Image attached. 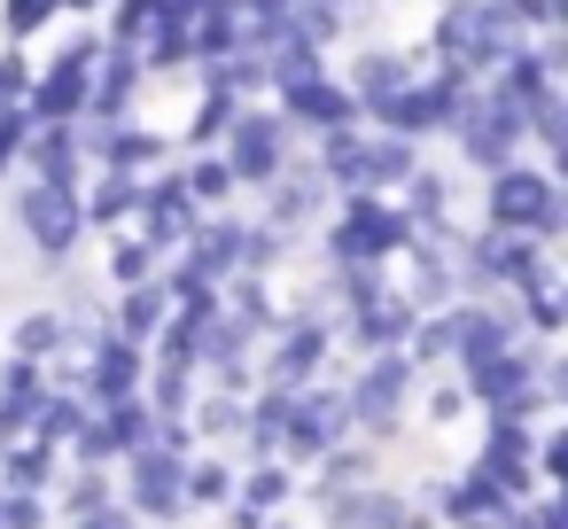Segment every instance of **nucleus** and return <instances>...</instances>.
<instances>
[{
  "label": "nucleus",
  "instance_id": "obj_1",
  "mask_svg": "<svg viewBox=\"0 0 568 529\" xmlns=\"http://www.w3.org/2000/svg\"><path fill=\"white\" fill-rule=\"evenodd\" d=\"M413 242V226H405V211L389 203V195H343L327 218H320V234L304 242L312 257V273H389L397 265V250Z\"/></svg>",
  "mask_w": 568,
  "mask_h": 529
},
{
  "label": "nucleus",
  "instance_id": "obj_2",
  "mask_svg": "<svg viewBox=\"0 0 568 529\" xmlns=\"http://www.w3.org/2000/svg\"><path fill=\"white\" fill-rule=\"evenodd\" d=\"M475 226L529 234V242H552L560 250V234H568V187H560V172L537 164V156H514L506 172L475 180Z\"/></svg>",
  "mask_w": 568,
  "mask_h": 529
},
{
  "label": "nucleus",
  "instance_id": "obj_3",
  "mask_svg": "<svg viewBox=\"0 0 568 529\" xmlns=\"http://www.w3.org/2000/svg\"><path fill=\"white\" fill-rule=\"evenodd\" d=\"M335 382H343V405H351V436H358V444L389 451V444H405V436H413L420 374H413V358H405V350L351 358V366H335Z\"/></svg>",
  "mask_w": 568,
  "mask_h": 529
},
{
  "label": "nucleus",
  "instance_id": "obj_4",
  "mask_svg": "<svg viewBox=\"0 0 568 529\" xmlns=\"http://www.w3.org/2000/svg\"><path fill=\"white\" fill-rule=\"evenodd\" d=\"M506 48H521V32L498 17V0H436L428 40H420V55H428L436 71L467 79V87H483V79L506 63Z\"/></svg>",
  "mask_w": 568,
  "mask_h": 529
},
{
  "label": "nucleus",
  "instance_id": "obj_5",
  "mask_svg": "<svg viewBox=\"0 0 568 529\" xmlns=\"http://www.w3.org/2000/svg\"><path fill=\"white\" fill-rule=\"evenodd\" d=\"M296 156H304V141H296V125H288L273 102H242V110H234V125H226V141H219V164L234 172V187H242V195L273 187Z\"/></svg>",
  "mask_w": 568,
  "mask_h": 529
},
{
  "label": "nucleus",
  "instance_id": "obj_6",
  "mask_svg": "<svg viewBox=\"0 0 568 529\" xmlns=\"http://www.w3.org/2000/svg\"><path fill=\"white\" fill-rule=\"evenodd\" d=\"M94 55H102V32L94 24H71V40L32 63V94H24V118L32 125H87V94H94Z\"/></svg>",
  "mask_w": 568,
  "mask_h": 529
},
{
  "label": "nucleus",
  "instance_id": "obj_7",
  "mask_svg": "<svg viewBox=\"0 0 568 529\" xmlns=\"http://www.w3.org/2000/svg\"><path fill=\"white\" fill-rule=\"evenodd\" d=\"M444 149H452V172H459V180H490V172H506L514 156H529V149H521V118H514V102H498L490 87H475V94L459 102Z\"/></svg>",
  "mask_w": 568,
  "mask_h": 529
},
{
  "label": "nucleus",
  "instance_id": "obj_8",
  "mask_svg": "<svg viewBox=\"0 0 568 529\" xmlns=\"http://www.w3.org/2000/svg\"><path fill=\"white\" fill-rule=\"evenodd\" d=\"M335 327L320 312H281V327L257 343V389H312L335 374Z\"/></svg>",
  "mask_w": 568,
  "mask_h": 529
},
{
  "label": "nucleus",
  "instance_id": "obj_9",
  "mask_svg": "<svg viewBox=\"0 0 568 529\" xmlns=\"http://www.w3.org/2000/svg\"><path fill=\"white\" fill-rule=\"evenodd\" d=\"M420 71H428V55H420L413 40H382V32L335 55V79H343V94L358 102V125H366V118H382V110H389Z\"/></svg>",
  "mask_w": 568,
  "mask_h": 529
},
{
  "label": "nucleus",
  "instance_id": "obj_10",
  "mask_svg": "<svg viewBox=\"0 0 568 529\" xmlns=\"http://www.w3.org/2000/svg\"><path fill=\"white\" fill-rule=\"evenodd\" d=\"M180 475H187V451H164V444H141V451H125V459L110 467L118 506H125L141 529H180V521H187Z\"/></svg>",
  "mask_w": 568,
  "mask_h": 529
},
{
  "label": "nucleus",
  "instance_id": "obj_11",
  "mask_svg": "<svg viewBox=\"0 0 568 529\" xmlns=\"http://www.w3.org/2000/svg\"><path fill=\"white\" fill-rule=\"evenodd\" d=\"M467 94H475L467 79H452V71H436V63H428V71H420V79H413L382 118H366V125H374V133H397V141H405V149H420V156H436Z\"/></svg>",
  "mask_w": 568,
  "mask_h": 529
},
{
  "label": "nucleus",
  "instance_id": "obj_12",
  "mask_svg": "<svg viewBox=\"0 0 568 529\" xmlns=\"http://www.w3.org/2000/svg\"><path fill=\"white\" fill-rule=\"evenodd\" d=\"M335 444H351V405H343V382H312V389H288V420H281V467L312 475Z\"/></svg>",
  "mask_w": 568,
  "mask_h": 529
},
{
  "label": "nucleus",
  "instance_id": "obj_13",
  "mask_svg": "<svg viewBox=\"0 0 568 529\" xmlns=\"http://www.w3.org/2000/svg\"><path fill=\"white\" fill-rule=\"evenodd\" d=\"M389 203L405 211L413 234H436V242H459V234L475 226V180H459L444 156H420V172H413Z\"/></svg>",
  "mask_w": 568,
  "mask_h": 529
},
{
  "label": "nucleus",
  "instance_id": "obj_14",
  "mask_svg": "<svg viewBox=\"0 0 568 529\" xmlns=\"http://www.w3.org/2000/svg\"><path fill=\"white\" fill-rule=\"evenodd\" d=\"M413 498H420V513H428L436 529H514V498H506V490H490L475 467L428 475Z\"/></svg>",
  "mask_w": 568,
  "mask_h": 529
},
{
  "label": "nucleus",
  "instance_id": "obj_15",
  "mask_svg": "<svg viewBox=\"0 0 568 529\" xmlns=\"http://www.w3.org/2000/svg\"><path fill=\"white\" fill-rule=\"evenodd\" d=\"M265 102H273V110L296 125V141H304V149H312V141H327V133H351V125H358V102L343 94L335 63H320V71H304V79L273 87Z\"/></svg>",
  "mask_w": 568,
  "mask_h": 529
},
{
  "label": "nucleus",
  "instance_id": "obj_16",
  "mask_svg": "<svg viewBox=\"0 0 568 529\" xmlns=\"http://www.w3.org/2000/svg\"><path fill=\"white\" fill-rule=\"evenodd\" d=\"M467 467H475L490 490H506L514 506L537 498V490H545V482H537V420H483Z\"/></svg>",
  "mask_w": 568,
  "mask_h": 529
},
{
  "label": "nucleus",
  "instance_id": "obj_17",
  "mask_svg": "<svg viewBox=\"0 0 568 529\" xmlns=\"http://www.w3.org/2000/svg\"><path fill=\"white\" fill-rule=\"evenodd\" d=\"M79 156H87V172H133V180H149V172H164V164H172V133H164V125H149V118L79 125Z\"/></svg>",
  "mask_w": 568,
  "mask_h": 529
},
{
  "label": "nucleus",
  "instance_id": "obj_18",
  "mask_svg": "<svg viewBox=\"0 0 568 529\" xmlns=\"http://www.w3.org/2000/svg\"><path fill=\"white\" fill-rule=\"evenodd\" d=\"M327 211H335V195H327V180L312 172V156H296L273 187H257V218H265L273 234H288L296 250L320 234V218H327Z\"/></svg>",
  "mask_w": 568,
  "mask_h": 529
},
{
  "label": "nucleus",
  "instance_id": "obj_19",
  "mask_svg": "<svg viewBox=\"0 0 568 529\" xmlns=\"http://www.w3.org/2000/svg\"><path fill=\"white\" fill-rule=\"evenodd\" d=\"M141 382H149V350H133V343H118V335H102L87 358H71V389H79L94 413L141 397Z\"/></svg>",
  "mask_w": 568,
  "mask_h": 529
},
{
  "label": "nucleus",
  "instance_id": "obj_20",
  "mask_svg": "<svg viewBox=\"0 0 568 529\" xmlns=\"http://www.w3.org/2000/svg\"><path fill=\"white\" fill-rule=\"evenodd\" d=\"M389 17V0H296V40H312L320 55H343L358 40H374Z\"/></svg>",
  "mask_w": 568,
  "mask_h": 529
},
{
  "label": "nucleus",
  "instance_id": "obj_21",
  "mask_svg": "<svg viewBox=\"0 0 568 529\" xmlns=\"http://www.w3.org/2000/svg\"><path fill=\"white\" fill-rule=\"evenodd\" d=\"M141 195H149V180H133V172H87V187H79L87 234H94V242H102V234H125V226L141 218Z\"/></svg>",
  "mask_w": 568,
  "mask_h": 529
},
{
  "label": "nucleus",
  "instance_id": "obj_22",
  "mask_svg": "<svg viewBox=\"0 0 568 529\" xmlns=\"http://www.w3.org/2000/svg\"><path fill=\"white\" fill-rule=\"evenodd\" d=\"M102 319H110V335H118V343L149 350V343L164 335V319H172V296H164V281H141V288H118Z\"/></svg>",
  "mask_w": 568,
  "mask_h": 529
},
{
  "label": "nucleus",
  "instance_id": "obj_23",
  "mask_svg": "<svg viewBox=\"0 0 568 529\" xmlns=\"http://www.w3.org/2000/svg\"><path fill=\"white\" fill-rule=\"evenodd\" d=\"M180 498H187V521H211L219 506H234V459L226 451H187Z\"/></svg>",
  "mask_w": 568,
  "mask_h": 529
},
{
  "label": "nucleus",
  "instance_id": "obj_24",
  "mask_svg": "<svg viewBox=\"0 0 568 529\" xmlns=\"http://www.w3.org/2000/svg\"><path fill=\"white\" fill-rule=\"evenodd\" d=\"M234 506H250L257 521H281V513L296 506V467H281V459L234 467Z\"/></svg>",
  "mask_w": 568,
  "mask_h": 529
},
{
  "label": "nucleus",
  "instance_id": "obj_25",
  "mask_svg": "<svg viewBox=\"0 0 568 529\" xmlns=\"http://www.w3.org/2000/svg\"><path fill=\"white\" fill-rule=\"evenodd\" d=\"M102 506H118L110 467H63L55 490H48V513H55V521H87V513H102Z\"/></svg>",
  "mask_w": 568,
  "mask_h": 529
},
{
  "label": "nucleus",
  "instance_id": "obj_26",
  "mask_svg": "<svg viewBox=\"0 0 568 529\" xmlns=\"http://www.w3.org/2000/svg\"><path fill=\"white\" fill-rule=\"evenodd\" d=\"M63 475V451H48L40 436H17L9 451H0V490H24V498H48Z\"/></svg>",
  "mask_w": 568,
  "mask_h": 529
},
{
  "label": "nucleus",
  "instance_id": "obj_27",
  "mask_svg": "<svg viewBox=\"0 0 568 529\" xmlns=\"http://www.w3.org/2000/svg\"><path fill=\"white\" fill-rule=\"evenodd\" d=\"M172 172H180V187L195 195V211H203V218L242 211V187H234V172H226L219 156H172Z\"/></svg>",
  "mask_w": 568,
  "mask_h": 529
},
{
  "label": "nucleus",
  "instance_id": "obj_28",
  "mask_svg": "<svg viewBox=\"0 0 568 529\" xmlns=\"http://www.w3.org/2000/svg\"><path fill=\"white\" fill-rule=\"evenodd\" d=\"M9 358H32V366H55L63 358V319L48 312V296L9 319Z\"/></svg>",
  "mask_w": 568,
  "mask_h": 529
},
{
  "label": "nucleus",
  "instance_id": "obj_29",
  "mask_svg": "<svg viewBox=\"0 0 568 529\" xmlns=\"http://www.w3.org/2000/svg\"><path fill=\"white\" fill-rule=\"evenodd\" d=\"M234 17H242V48L250 55H273L296 32V0H234Z\"/></svg>",
  "mask_w": 568,
  "mask_h": 529
},
{
  "label": "nucleus",
  "instance_id": "obj_30",
  "mask_svg": "<svg viewBox=\"0 0 568 529\" xmlns=\"http://www.w3.org/2000/svg\"><path fill=\"white\" fill-rule=\"evenodd\" d=\"M63 24V0H0V48H32Z\"/></svg>",
  "mask_w": 568,
  "mask_h": 529
},
{
  "label": "nucleus",
  "instance_id": "obj_31",
  "mask_svg": "<svg viewBox=\"0 0 568 529\" xmlns=\"http://www.w3.org/2000/svg\"><path fill=\"white\" fill-rule=\"evenodd\" d=\"M413 420L444 436L452 420H467V389H459L452 374H420V397H413Z\"/></svg>",
  "mask_w": 568,
  "mask_h": 529
},
{
  "label": "nucleus",
  "instance_id": "obj_32",
  "mask_svg": "<svg viewBox=\"0 0 568 529\" xmlns=\"http://www.w3.org/2000/svg\"><path fill=\"white\" fill-rule=\"evenodd\" d=\"M537 482H545V490L568 482V420H560V413L537 420Z\"/></svg>",
  "mask_w": 568,
  "mask_h": 529
},
{
  "label": "nucleus",
  "instance_id": "obj_33",
  "mask_svg": "<svg viewBox=\"0 0 568 529\" xmlns=\"http://www.w3.org/2000/svg\"><path fill=\"white\" fill-rule=\"evenodd\" d=\"M498 17H506L521 40H552V32H560V0H498Z\"/></svg>",
  "mask_w": 568,
  "mask_h": 529
},
{
  "label": "nucleus",
  "instance_id": "obj_34",
  "mask_svg": "<svg viewBox=\"0 0 568 529\" xmlns=\"http://www.w3.org/2000/svg\"><path fill=\"white\" fill-rule=\"evenodd\" d=\"M32 94V48H0V110H24Z\"/></svg>",
  "mask_w": 568,
  "mask_h": 529
},
{
  "label": "nucleus",
  "instance_id": "obj_35",
  "mask_svg": "<svg viewBox=\"0 0 568 529\" xmlns=\"http://www.w3.org/2000/svg\"><path fill=\"white\" fill-rule=\"evenodd\" d=\"M24 141H32V118H24V110H0V187L17 180V164H24Z\"/></svg>",
  "mask_w": 568,
  "mask_h": 529
},
{
  "label": "nucleus",
  "instance_id": "obj_36",
  "mask_svg": "<svg viewBox=\"0 0 568 529\" xmlns=\"http://www.w3.org/2000/svg\"><path fill=\"white\" fill-rule=\"evenodd\" d=\"M514 529H568V498H560V490L521 498V506H514Z\"/></svg>",
  "mask_w": 568,
  "mask_h": 529
},
{
  "label": "nucleus",
  "instance_id": "obj_37",
  "mask_svg": "<svg viewBox=\"0 0 568 529\" xmlns=\"http://www.w3.org/2000/svg\"><path fill=\"white\" fill-rule=\"evenodd\" d=\"M0 529H55L48 498H24V490H0Z\"/></svg>",
  "mask_w": 568,
  "mask_h": 529
},
{
  "label": "nucleus",
  "instance_id": "obj_38",
  "mask_svg": "<svg viewBox=\"0 0 568 529\" xmlns=\"http://www.w3.org/2000/svg\"><path fill=\"white\" fill-rule=\"evenodd\" d=\"M55 529H141L125 506H102V513H87V521H55Z\"/></svg>",
  "mask_w": 568,
  "mask_h": 529
},
{
  "label": "nucleus",
  "instance_id": "obj_39",
  "mask_svg": "<svg viewBox=\"0 0 568 529\" xmlns=\"http://www.w3.org/2000/svg\"><path fill=\"white\" fill-rule=\"evenodd\" d=\"M110 0H63V24H102Z\"/></svg>",
  "mask_w": 568,
  "mask_h": 529
}]
</instances>
